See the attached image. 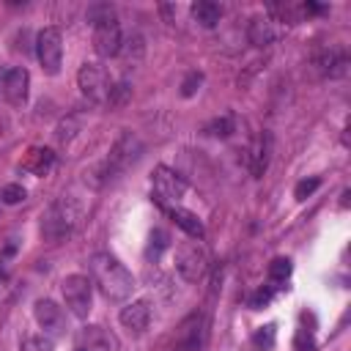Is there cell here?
I'll list each match as a JSON object with an SVG mask.
<instances>
[{"label": "cell", "mask_w": 351, "mask_h": 351, "mask_svg": "<svg viewBox=\"0 0 351 351\" xmlns=\"http://www.w3.org/2000/svg\"><path fill=\"white\" fill-rule=\"evenodd\" d=\"M90 277H93V285H99V291L112 302L126 299L134 288L132 271L110 252H96L90 258Z\"/></svg>", "instance_id": "1"}, {"label": "cell", "mask_w": 351, "mask_h": 351, "mask_svg": "<svg viewBox=\"0 0 351 351\" xmlns=\"http://www.w3.org/2000/svg\"><path fill=\"white\" fill-rule=\"evenodd\" d=\"M80 217H82V208L71 200V197H60V200H55L49 208H47V214L41 217V236L47 239V241H60V239H66L77 225H80Z\"/></svg>", "instance_id": "2"}, {"label": "cell", "mask_w": 351, "mask_h": 351, "mask_svg": "<svg viewBox=\"0 0 351 351\" xmlns=\"http://www.w3.org/2000/svg\"><path fill=\"white\" fill-rule=\"evenodd\" d=\"M93 49L99 58H115L121 52V25L110 8H93Z\"/></svg>", "instance_id": "3"}, {"label": "cell", "mask_w": 351, "mask_h": 351, "mask_svg": "<svg viewBox=\"0 0 351 351\" xmlns=\"http://www.w3.org/2000/svg\"><path fill=\"white\" fill-rule=\"evenodd\" d=\"M206 343H208V315L206 313H189L176 329L173 348L176 351H203Z\"/></svg>", "instance_id": "4"}, {"label": "cell", "mask_w": 351, "mask_h": 351, "mask_svg": "<svg viewBox=\"0 0 351 351\" xmlns=\"http://www.w3.org/2000/svg\"><path fill=\"white\" fill-rule=\"evenodd\" d=\"M176 269H178V274H181L186 282L203 280V274H206V269H208V255H206V250H203V244H200L197 239L181 241V244L176 247Z\"/></svg>", "instance_id": "5"}, {"label": "cell", "mask_w": 351, "mask_h": 351, "mask_svg": "<svg viewBox=\"0 0 351 351\" xmlns=\"http://www.w3.org/2000/svg\"><path fill=\"white\" fill-rule=\"evenodd\" d=\"M60 291H63V302L71 310V315L88 318L90 304H93V282L85 274H69L60 282Z\"/></svg>", "instance_id": "6"}, {"label": "cell", "mask_w": 351, "mask_h": 351, "mask_svg": "<svg viewBox=\"0 0 351 351\" xmlns=\"http://www.w3.org/2000/svg\"><path fill=\"white\" fill-rule=\"evenodd\" d=\"M36 58L47 74H58L63 66V36L58 27H44L36 36Z\"/></svg>", "instance_id": "7"}, {"label": "cell", "mask_w": 351, "mask_h": 351, "mask_svg": "<svg viewBox=\"0 0 351 351\" xmlns=\"http://www.w3.org/2000/svg\"><path fill=\"white\" fill-rule=\"evenodd\" d=\"M140 151H143L140 137L132 134V132H123V134L115 140V145L110 148V156H107V162H104V176H115V173L126 170L129 165H134L137 156H140Z\"/></svg>", "instance_id": "8"}, {"label": "cell", "mask_w": 351, "mask_h": 351, "mask_svg": "<svg viewBox=\"0 0 351 351\" xmlns=\"http://www.w3.org/2000/svg\"><path fill=\"white\" fill-rule=\"evenodd\" d=\"M77 85H80V90H82L85 99H90L96 104H107V96H110V88L112 85H110V77H107L104 66L85 63L80 69V74H77Z\"/></svg>", "instance_id": "9"}, {"label": "cell", "mask_w": 351, "mask_h": 351, "mask_svg": "<svg viewBox=\"0 0 351 351\" xmlns=\"http://www.w3.org/2000/svg\"><path fill=\"white\" fill-rule=\"evenodd\" d=\"M184 192H186V181L176 170H170L165 165H159L154 170V195L162 206H176L184 197Z\"/></svg>", "instance_id": "10"}, {"label": "cell", "mask_w": 351, "mask_h": 351, "mask_svg": "<svg viewBox=\"0 0 351 351\" xmlns=\"http://www.w3.org/2000/svg\"><path fill=\"white\" fill-rule=\"evenodd\" d=\"M33 313H36L38 326L44 329V337H63L66 335V329H69L66 326V313L52 299H38Z\"/></svg>", "instance_id": "11"}, {"label": "cell", "mask_w": 351, "mask_h": 351, "mask_svg": "<svg viewBox=\"0 0 351 351\" xmlns=\"http://www.w3.org/2000/svg\"><path fill=\"white\" fill-rule=\"evenodd\" d=\"M0 88H3V96H5L8 104L22 107V104L27 101V88H30V74H27V69H22V66L8 69V71L3 74Z\"/></svg>", "instance_id": "12"}, {"label": "cell", "mask_w": 351, "mask_h": 351, "mask_svg": "<svg viewBox=\"0 0 351 351\" xmlns=\"http://www.w3.org/2000/svg\"><path fill=\"white\" fill-rule=\"evenodd\" d=\"M118 348V340L110 329L93 324V326H85L80 335H77V351H115Z\"/></svg>", "instance_id": "13"}, {"label": "cell", "mask_w": 351, "mask_h": 351, "mask_svg": "<svg viewBox=\"0 0 351 351\" xmlns=\"http://www.w3.org/2000/svg\"><path fill=\"white\" fill-rule=\"evenodd\" d=\"M315 66L324 77H343L348 71V55H346L343 47H326V49L318 52Z\"/></svg>", "instance_id": "14"}, {"label": "cell", "mask_w": 351, "mask_h": 351, "mask_svg": "<svg viewBox=\"0 0 351 351\" xmlns=\"http://www.w3.org/2000/svg\"><path fill=\"white\" fill-rule=\"evenodd\" d=\"M118 318H121V324H123L129 332H143V329L148 326V321H151V304H148L145 299H137V302L126 304V307L118 313Z\"/></svg>", "instance_id": "15"}, {"label": "cell", "mask_w": 351, "mask_h": 351, "mask_svg": "<svg viewBox=\"0 0 351 351\" xmlns=\"http://www.w3.org/2000/svg\"><path fill=\"white\" fill-rule=\"evenodd\" d=\"M247 38L252 47H269L274 38H277V27H274V19L271 16H252L250 25H247Z\"/></svg>", "instance_id": "16"}, {"label": "cell", "mask_w": 351, "mask_h": 351, "mask_svg": "<svg viewBox=\"0 0 351 351\" xmlns=\"http://www.w3.org/2000/svg\"><path fill=\"white\" fill-rule=\"evenodd\" d=\"M167 208V214H170V219L189 236V239H203V222H200V217L197 214H192V211H186V208H181V206H165Z\"/></svg>", "instance_id": "17"}, {"label": "cell", "mask_w": 351, "mask_h": 351, "mask_svg": "<svg viewBox=\"0 0 351 351\" xmlns=\"http://www.w3.org/2000/svg\"><path fill=\"white\" fill-rule=\"evenodd\" d=\"M52 165H55V154L49 148H30L22 159V170H27L33 176H44Z\"/></svg>", "instance_id": "18"}, {"label": "cell", "mask_w": 351, "mask_h": 351, "mask_svg": "<svg viewBox=\"0 0 351 351\" xmlns=\"http://www.w3.org/2000/svg\"><path fill=\"white\" fill-rule=\"evenodd\" d=\"M189 11H192V19L197 25H203V27H214L222 19V8L217 3H211V0H197V3H192Z\"/></svg>", "instance_id": "19"}, {"label": "cell", "mask_w": 351, "mask_h": 351, "mask_svg": "<svg viewBox=\"0 0 351 351\" xmlns=\"http://www.w3.org/2000/svg\"><path fill=\"white\" fill-rule=\"evenodd\" d=\"M266 165H269V137L263 134V137L255 140L252 154H250V170H252V176H263Z\"/></svg>", "instance_id": "20"}, {"label": "cell", "mask_w": 351, "mask_h": 351, "mask_svg": "<svg viewBox=\"0 0 351 351\" xmlns=\"http://www.w3.org/2000/svg\"><path fill=\"white\" fill-rule=\"evenodd\" d=\"M274 337H277V326L274 324H266V326H261L252 335V346L258 351H269V348H274Z\"/></svg>", "instance_id": "21"}, {"label": "cell", "mask_w": 351, "mask_h": 351, "mask_svg": "<svg viewBox=\"0 0 351 351\" xmlns=\"http://www.w3.org/2000/svg\"><path fill=\"white\" fill-rule=\"evenodd\" d=\"M291 261L288 258H274L271 263H269V280L271 282H285L288 280V274H291Z\"/></svg>", "instance_id": "22"}, {"label": "cell", "mask_w": 351, "mask_h": 351, "mask_svg": "<svg viewBox=\"0 0 351 351\" xmlns=\"http://www.w3.org/2000/svg\"><path fill=\"white\" fill-rule=\"evenodd\" d=\"M126 60H140L143 58V38L140 36H129L126 41H121V52Z\"/></svg>", "instance_id": "23"}, {"label": "cell", "mask_w": 351, "mask_h": 351, "mask_svg": "<svg viewBox=\"0 0 351 351\" xmlns=\"http://www.w3.org/2000/svg\"><path fill=\"white\" fill-rule=\"evenodd\" d=\"M230 132H233V118H230V115L214 118V121L206 126V134H211V137H228Z\"/></svg>", "instance_id": "24"}, {"label": "cell", "mask_w": 351, "mask_h": 351, "mask_svg": "<svg viewBox=\"0 0 351 351\" xmlns=\"http://www.w3.org/2000/svg\"><path fill=\"white\" fill-rule=\"evenodd\" d=\"M25 197H27V192H25V186H22V184H5V186L0 189V200H3V203H8V206L22 203Z\"/></svg>", "instance_id": "25"}, {"label": "cell", "mask_w": 351, "mask_h": 351, "mask_svg": "<svg viewBox=\"0 0 351 351\" xmlns=\"http://www.w3.org/2000/svg\"><path fill=\"white\" fill-rule=\"evenodd\" d=\"M129 96H132V88H129L126 82H118V85H112V88H110L107 104H110V107H123V104L129 101Z\"/></svg>", "instance_id": "26"}, {"label": "cell", "mask_w": 351, "mask_h": 351, "mask_svg": "<svg viewBox=\"0 0 351 351\" xmlns=\"http://www.w3.org/2000/svg\"><path fill=\"white\" fill-rule=\"evenodd\" d=\"M167 239H170V236H167V233H165L162 228H156V230L151 233V244H148V258H159V255H162V250H167V244H170Z\"/></svg>", "instance_id": "27"}, {"label": "cell", "mask_w": 351, "mask_h": 351, "mask_svg": "<svg viewBox=\"0 0 351 351\" xmlns=\"http://www.w3.org/2000/svg\"><path fill=\"white\" fill-rule=\"evenodd\" d=\"M19 351H55V346H52L49 337H44V335H33V337H25V343H22Z\"/></svg>", "instance_id": "28"}, {"label": "cell", "mask_w": 351, "mask_h": 351, "mask_svg": "<svg viewBox=\"0 0 351 351\" xmlns=\"http://www.w3.org/2000/svg\"><path fill=\"white\" fill-rule=\"evenodd\" d=\"M318 186H321V178H304V181H299V184H296L293 197H296V200H307Z\"/></svg>", "instance_id": "29"}, {"label": "cell", "mask_w": 351, "mask_h": 351, "mask_svg": "<svg viewBox=\"0 0 351 351\" xmlns=\"http://www.w3.org/2000/svg\"><path fill=\"white\" fill-rule=\"evenodd\" d=\"M293 348H296V351H315L313 332H310V329H299L296 337H293Z\"/></svg>", "instance_id": "30"}, {"label": "cell", "mask_w": 351, "mask_h": 351, "mask_svg": "<svg viewBox=\"0 0 351 351\" xmlns=\"http://www.w3.org/2000/svg\"><path fill=\"white\" fill-rule=\"evenodd\" d=\"M200 82H203V74H200V71H189L186 80L181 82V96H192V93L200 88Z\"/></svg>", "instance_id": "31"}, {"label": "cell", "mask_w": 351, "mask_h": 351, "mask_svg": "<svg viewBox=\"0 0 351 351\" xmlns=\"http://www.w3.org/2000/svg\"><path fill=\"white\" fill-rule=\"evenodd\" d=\"M271 296H274V285H266V288H261L252 299H250V304L258 310V307H263V304H269L271 302Z\"/></svg>", "instance_id": "32"}, {"label": "cell", "mask_w": 351, "mask_h": 351, "mask_svg": "<svg viewBox=\"0 0 351 351\" xmlns=\"http://www.w3.org/2000/svg\"><path fill=\"white\" fill-rule=\"evenodd\" d=\"M74 126H77L74 121H63V123L58 126V140H60V143H66V140H71V134H74L71 129H74Z\"/></svg>", "instance_id": "33"}]
</instances>
